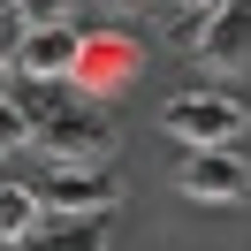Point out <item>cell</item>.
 I'll list each match as a JSON object with an SVG mask.
<instances>
[{
    "mask_svg": "<svg viewBox=\"0 0 251 251\" xmlns=\"http://www.w3.org/2000/svg\"><path fill=\"white\" fill-rule=\"evenodd\" d=\"M160 129H168L175 145H190V152H205V145H236L251 129V114H244V99H228V92H175L168 107H160Z\"/></svg>",
    "mask_w": 251,
    "mask_h": 251,
    "instance_id": "obj_1",
    "label": "cell"
},
{
    "mask_svg": "<svg viewBox=\"0 0 251 251\" xmlns=\"http://www.w3.org/2000/svg\"><path fill=\"white\" fill-rule=\"evenodd\" d=\"M175 190L198 205H244L251 198V160L236 152V145H205V152H183V168H175Z\"/></svg>",
    "mask_w": 251,
    "mask_h": 251,
    "instance_id": "obj_2",
    "label": "cell"
},
{
    "mask_svg": "<svg viewBox=\"0 0 251 251\" xmlns=\"http://www.w3.org/2000/svg\"><path fill=\"white\" fill-rule=\"evenodd\" d=\"M38 152H46L53 168H107L114 129H107V114H92V107H61L38 129Z\"/></svg>",
    "mask_w": 251,
    "mask_h": 251,
    "instance_id": "obj_3",
    "label": "cell"
},
{
    "mask_svg": "<svg viewBox=\"0 0 251 251\" xmlns=\"http://www.w3.org/2000/svg\"><path fill=\"white\" fill-rule=\"evenodd\" d=\"M190 53H198L205 76H244V69H251V0H221L213 16L198 23Z\"/></svg>",
    "mask_w": 251,
    "mask_h": 251,
    "instance_id": "obj_4",
    "label": "cell"
},
{
    "mask_svg": "<svg viewBox=\"0 0 251 251\" xmlns=\"http://www.w3.org/2000/svg\"><path fill=\"white\" fill-rule=\"evenodd\" d=\"M76 61H84V31L76 23H46V31L16 38V76L23 84H76Z\"/></svg>",
    "mask_w": 251,
    "mask_h": 251,
    "instance_id": "obj_5",
    "label": "cell"
},
{
    "mask_svg": "<svg viewBox=\"0 0 251 251\" xmlns=\"http://www.w3.org/2000/svg\"><path fill=\"white\" fill-rule=\"evenodd\" d=\"M38 198L61 221H92V213H114V205H122V183H114L107 168H53L46 183H38Z\"/></svg>",
    "mask_w": 251,
    "mask_h": 251,
    "instance_id": "obj_6",
    "label": "cell"
},
{
    "mask_svg": "<svg viewBox=\"0 0 251 251\" xmlns=\"http://www.w3.org/2000/svg\"><path fill=\"white\" fill-rule=\"evenodd\" d=\"M137 61H145L137 38H122V31H92V38H84V61H76V84H84L92 99H114L129 76H137Z\"/></svg>",
    "mask_w": 251,
    "mask_h": 251,
    "instance_id": "obj_7",
    "label": "cell"
},
{
    "mask_svg": "<svg viewBox=\"0 0 251 251\" xmlns=\"http://www.w3.org/2000/svg\"><path fill=\"white\" fill-rule=\"evenodd\" d=\"M46 228V198L31 183H0V244H31Z\"/></svg>",
    "mask_w": 251,
    "mask_h": 251,
    "instance_id": "obj_8",
    "label": "cell"
},
{
    "mask_svg": "<svg viewBox=\"0 0 251 251\" xmlns=\"http://www.w3.org/2000/svg\"><path fill=\"white\" fill-rule=\"evenodd\" d=\"M23 251H107V213H92V221H61V228H38Z\"/></svg>",
    "mask_w": 251,
    "mask_h": 251,
    "instance_id": "obj_9",
    "label": "cell"
},
{
    "mask_svg": "<svg viewBox=\"0 0 251 251\" xmlns=\"http://www.w3.org/2000/svg\"><path fill=\"white\" fill-rule=\"evenodd\" d=\"M8 8H16L23 31H46V23H69V16H76V0H8Z\"/></svg>",
    "mask_w": 251,
    "mask_h": 251,
    "instance_id": "obj_10",
    "label": "cell"
},
{
    "mask_svg": "<svg viewBox=\"0 0 251 251\" xmlns=\"http://www.w3.org/2000/svg\"><path fill=\"white\" fill-rule=\"evenodd\" d=\"M8 76H16V53H8V46H0V92H8Z\"/></svg>",
    "mask_w": 251,
    "mask_h": 251,
    "instance_id": "obj_11",
    "label": "cell"
},
{
    "mask_svg": "<svg viewBox=\"0 0 251 251\" xmlns=\"http://www.w3.org/2000/svg\"><path fill=\"white\" fill-rule=\"evenodd\" d=\"M107 8H114V16H137V8H152V0H107Z\"/></svg>",
    "mask_w": 251,
    "mask_h": 251,
    "instance_id": "obj_12",
    "label": "cell"
},
{
    "mask_svg": "<svg viewBox=\"0 0 251 251\" xmlns=\"http://www.w3.org/2000/svg\"><path fill=\"white\" fill-rule=\"evenodd\" d=\"M183 8H190V16H213V8H221V0H183Z\"/></svg>",
    "mask_w": 251,
    "mask_h": 251,
    "instance_id": "obj_13",
    "label": "cell"
}]
</instances>
